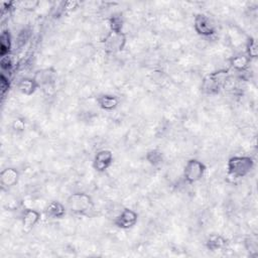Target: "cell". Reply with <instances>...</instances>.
I'll use <instances>...</instances> for the list:
<instances>
[{
  "mask_svg": "<svg viewBox=\"0 0 258 258\" xmlns=\"http://www.w3.org/2000/svg\"><path fill=\"white\" fill-rule=\"evenodd\" d=\"M138 221V214L129 208L123 209L115 217L113 223L121 230H129L133 228Z\"/></svg>",
  "mask_w": 258,
  "mask_h": 258,
  "instance_id": "7",
  "label": "cell"
},
{
  "mask_svg": "<svg viewBox=\"0 0 258 258\" xmlns=\"http://www.w3.org/2000/svg\"><path fill=\"white\" fill-rule=\"evenodd\" d=\"M250 63H251V60L246 55H241V54L233 56L229 60L230 67L238 73L245 72L249 68Z\"/></svg>",
  "mask_w": 258,
  "mask_h": 258,
  "instance_id": "16",
  "label": "cell"
},
{
  "mask_svg": "<svg viewBox=\"0 0 258 258\" xmlns=\"http://www.w3.org/2000/svg\"><path fill=\"white\" fill-rule=\"evenodd\" d=\"M12 129L16 132H22L24 131L25 129V122L23 121V119H15L12 121Z\"/></svg>",
  "mask_w": 258,
  "mask_h": 258,
  "instance_id": "23",
  "label": "cell"
},
{
  "mask_svg": "<svg viewBox=\"0 0 258 258\" xmlns=\"http://www.w3.org/2000/svg\"><path fill=\"white\" fill-rule=\"evenodd\" d=\"M109 27L111 31H122L123 19L119 15H112L109 18Z\"/></svg>",
  "mask_w": 258,
  "mask_h": 258,
  "instance_id": "20",
  "label": "cell"
},
{
  "mask_svg": "<svg viewBox=\"0 0 258 258\" xmlns=\"http://www.w3.org/2000/svg\"><path fill=\"white\" fill-rule=\"evenodd\" d=\"M19 180V173L18 170L13 167L5 168L0 174V184L3 188L10 189L14 187Z\"/></svg>",
  "mask_w": 258,
  "mask_h": 258,
  "instance_id": "11",
  "label": "cell"
},
{
  "mask_svg": "<svg viewBox=\"0 0 258 258\" xmlns=\"http://www.w3.org/2000/svg\"><path fill=\"white\" fill-rule=\"evenodd\" d=\"M11 50V37L8 30H4L0 36V55L1 58L9 56Z\"/></svg>",
  "mask_w": 258,
  "mask_h": 258,
  "instance_id": "17",
  "label": "cell"
},
{
  "mask_svg": "<svg viewBox=\"0 0 258 258\" xmlns=\"http://www.w3.org/2000/svg\"><path fill=\"white\" fill-rule=\"evenodd\" d=\"M114 156L111 150L101 149L96 152L93 158V167L97 173H105V171L111 167L113 164Z\"/></svg>",
  "mask_w": 258,
  "mask_h": 258,
  "instance_id": "8",
  "label": "cell"
},
{
  "mask_svg": "<svg viewBox=\"0 0 258 258\" xmlns=\"http://www.w3.org/2000/svg\"><path fill=\"white\" fill-rule=\"evenodd\" d=\"M255 164L249 155H234L227 161V176L235 180L247 177Z\"/></svg>",
  "mask_w": 258,
  "mask_h": 258,
  "instance_id": "2",
  "label": "cell"
},
{
  "mask_svg": "<svg viewBox=\"0 0 258 258\" xmlns=\"http://www.w3.org/2000/svg\"><path fill=\"white\" fill-rule=\"evenodd\" d=\"M10 84H9V78L5 76V74H1V94L4 96L5 92L9 90Z\"/></svg>",
  "mask_w": 258,
  "mask_h": 258,
  "instance_id": "24",
  "label": "cell"
},
{
  "mask_svg": "<svg viewBox=\"0 0 258 258\" xmlns=\"http://www.w3.org/2000/svg\"><path fill=\"white\" fill-rule=\"evenodd\" d=\"M145 158L152 166H158L163 161V154L158 149H151L146 153Z\"/></svg>",
  "mask_w": 258,
  "mask_h": 258,
  "instance_id": "18",
  "label": "cell"
},
{
  "mask_svg": "<svg viewBox=\"0 0 258 258\" xmlns=\"http://www.w3.org/2000/svg\"><path fill=\"white\" fill-rule=\"evenodd\" d=\"M206 165L204 162L192 158L187 161L184 167V179L187 184L193 185L200 182L206 173Z\"/></svg>",
  "mask_w": 258,
  "mask_h": 258,
  "instance_id": "4",
  "label": "cell"
},
{
  "mask_svg": "<svg viewBox=\"0 0 258 258\" xmlns=\"http://www.w3.org/2000/svg\"><path fill=\"white\" fill-rule=\"evenodd\" d=\"M257 44L253 37H249L246 42V56L252 61L257 58Z\"/></svg>",
  "mask_w": 258,
  "mask_h": 258,
  "instance_id": "19",
  "label": "cell"
},
{
  "mask_svg": "<svg viewBox=\"0 0 258 258\" xmlns=\"http://www.w3.org/2000/svg\"><path fill=\"white\" fill-rule=\"evenodd\" d=\"M120 100L117 96L111 94H103L97 97L98 106L104 111H113L119 106Z\"/></svg>",
  "mask_w": 258,
  "mask_h": 258,
  "instance_id": "13",
  "label": "cell"
},
{
  "mask_svg": "<svg viewBox=\"0 0 258 258\" xmlns=\"http://www.w3.org/2000/svg\"><path fill=\"white\" fill-rule=\"evenodd\" d=\"M33 79L38 85V88L42 89H54L55 82H56V71L52 68L41 69L35 72Z\"/></svg>",
  "mask_w": 258,
  "mask_h": 258,
  "instance_id": "9",
  "label": "cell"
},
{
  "mask_svg": "<svg viewBox=\"0 0 258 258\" xmlns=\"http://www.w3.org/2000/svg\"><path fill=\"white\" fill-rule=\"evenodd\" d=\"M20 8L26 10V11H32L35 8L38 7L39 2L38 1H32V0H27V1H21L19 3Z\"/></svg>",
  "mask_w": 258,
  "mask_h": 258,
  "instance_id": "21",
  "label": "cell"
},
{
  "mask_svg": "<svg viewBox=\"0 0 258 258\" xmlns=\"http://www.w3.org/2000/svg\"><path fill=\"white\" fill-rule=\"evenodd\" d=\"M194 29L203 37H212L217 32L216 25L212 19L203 13H199L194 17Z\"/></svg>",
  "mask_w": 258,
  "mask_h": 258,
  "instance_id": "6",
  "label": "cell"
},
{
  "mask_svg": "<svg viewBox=\"0 0 258 258\" xmlns=\"http://www.w3.org/2000/svg\"><path fill=\"white\" fill-rule=\"evenodd\" d=\"M66 206L58 201H52L46 208L47 216L51 219H62L66 215Z\"/></svg>",
  "mask_w": 258,
  "mask_h": 258,
  "instance_id": "12",
  "label": "cell"
},
{
  "mask_svg": "<svg viewBox=\"0 0 258 258\" xmlns=\"http://www.w3.org/2000/svg\"><path fill=\"white\" fill-rule=\"evenodd\" d=\"M41 215L37 210L34 209H25L22 213L21 217V223H22V228L24 231L28 232L36 226V224L39 222Z\"/></svg>",
  "mask_w": 258,
  "mask_h": 258,
  "instance_id": "10",
  "label": "cell"
},
{
  "mask_svg": "<svg viewBox=\"0 0 258 258\" xmlns=\"http://www.w3.org/2000/svg\"><path fill=\"white\" fill-rule=\"evenodd\" d=\"M0 65H1V70H2L3 74H5L6 72H10V70L12 68V62H11L9 56L1 58V63H0Z\"/></svg>",
  "mask_w": 258,
  "mask_h": 258,
  "instance_id": "22",
  "label": "cell"
},
{
  "mask_svg": "<svg viewBox=\"0 0 258 258\" xmlns=\"http://www.w3.org/2000/svg\"><path fill=\"white\" fill-rule=\"evenodd\" d=\"M104 49L107 53L115 54L123 51L126 46L127 38L126 34L123 31H109L104 39L102 40Z\"/></svg>",
  "mask_w": 258,
  "mask_h": 258,
  "instance_id": "5",
  "label": "cell"
},
{
  "mask_svg": "<svg viewBox=\"0 0 258 258\" xmlns=\"http://www.w3.org/2000/svg\"><path fill=\"white\" fill-rule=\"evenodd\" d=\"M227 239L220 234H211L206 240V247L210 251L223 250L227 246Z\"/></svg>",
  "mask_w": 258,
  "mask_h": 258,
  "instance_id": "14",
  "label": "cell"
},
{
  "mask_svg": "<svg viewBox=\"0 0 258 258\" xmlns=\"http://www.w3.org/2000/svg\"><path fill=\"white\" fill-rule=\"evenodd\" d=\"M228 70H218L208 74L202 81L201 90L207 95H217L223 90L229 79Z\"/></svg>",
  "mask_w": 258,
  "mask_h": 258,
  "instance_id": "3",
  "label": "cell"
},
{
  "mask_svg": "<svg viewBox=\"0 0 258 258\" xmlns=\"http://www.w3.org/2000/svg\"><path fill=\"white\" fill-rule=\"evenodd\" d=\"M67 208L76 216L90 217L95 211V204L89 194L78 192L68 198Z\"/></svg>",
  "mask_w": 258,
  "mask_h": 258,
  "instance_id": "1",
  "label": "cell"
},
{
  "mask_svg": "<svg viewBox=\"0 0 258 258\" xmlns=\"http://www.w3.org/2000/svg\"><path fill=\"white\" fill-rule=\"evenodd\" d=\"M18 91L24 96H31L38 89V85L33 78H23L17 84Z\"/></svg>",
  "mask_w": 258,
  "mask_h": 258,
  "instance_id": "15",
  "label": "cell"
}]
</instances>
